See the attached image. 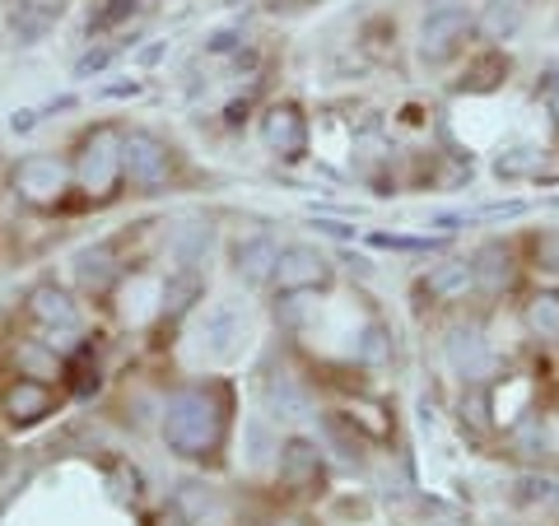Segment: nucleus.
<instances>
[{
  "instance_id": "nucleus-21",
  "label": "nucleus",
  "mask_w": 559,
  "mask_h": 526,
  "mask_svg": "<svg viewBox=\"0 0 559 526\" xmlns=\"http://www.w3.org/2000/svg\"><path fill=\"white\" fill-rule=\"evenodd\" d=\"M197 294H201V275H197V271L173 275L168 289H164V312H168V318H178V312L191 308V298H197Z\"/></svg>"
},
{
  "instance_id": "nucleus-24",
  "label": "nucleus",
  "mask_w": 559,
  "mask_h": 526,
  "mask_svg": "<svg viewBox=\"0 0 559 526\" xmlns=\"http://www.w3.org/2000/svg\"><path fill=\"white\" fill-rule=\"evenodd\" d=\"M503 70H509V65H503L499 57H485L476 70H471V80H466V89H495V84L503 80Z\"/></svg>"
},
{
  "instance_id": "nucleus-19",
  "label": "nucleus",
  "mask_w": 559,
  "mask_h": 526,
  "mask_svg": "<svg viewBox=\"0 0 559 526\" xmlns=\"http://www.w3.org/2000/svg\"><path fill=\"white\" fill-rule=\"evenodd\" d=\"M527 326L540 340H559V294H536L527 303Z\"/></svg>"
},
{
  "instance_id": "nucleus-16",
  "label": "nucleus",
  "mask_w": 559,
  "mask_h": 526,
  "mask_svg": "<svg viewBox=\"0 0 559 526\" xmlns=\"http://www.w3.org/2000/svg\"><path fill=\"white\" fill-rule=\"evenodd\" d=\"M205 252H210V224H201V219L178 224V234H173V256L182 261V271H197V261H205Z\"/></svg>"
},
{
  "instance_id": "nucleus-17",
  "label": "nucleus",
  "mask_w": 559,
  "mask_h": 526,
  "mask_svg": "<svg viewBox=\"0 0 559 526\" xmlns=\"http://www.w3.org/2000/svg\"><path fill=\"white\" fill-rule=\"evenodd\" d=\"M66 378H70V392L75 396H94L98 392V355H94V345H80L75 355L66 359Z\"/></svg>"
},
{
  "instance_id": "nucleus-13",
  "label": "nucleus",
  "mask_w": 559,
  "mask_h": 526,
  "mask_svg": "<svg viewBox=\"0 0 559 526\" xmlns=\"http://www.w3.org/2000/svg\"><path fill=\"white\" fill-rule=\"evenodd\" d=\"M471 275H476V285L485 289H509L513 279H518V266H513V256L509 248H499V242H489V248L476 252V261H471Z\"/></svg>"
},
{
  "instance_id": "nucleus-30",
  "label": "nucleus",
  "mask_w": 559,
  "mask_h": 526,
  "mask_svg": "<svg viewBox=\"0 0 559 526\" xmlns=\"http://www.w3.org/2000/svg\"><path fill=\"white\" fill-rule=\"evenodd\" d=\"M229 47H238V33H215L210 38V51H229Z\"/></svg>"
},
{
  "instance_id": "nucleus-5",
  "label": "nucleus",
  "mask_w": 559,
  "mask_h": 526,
  "mask_svg": "<svg viewBox=\"0 0 559 526\" xmlns=\"http://www.w3.org/2000/svg\"><path fill=\"white\" fill-rule=\"evenodd\" d=\"M331 279V266L318 248L308 242H294V248H280V261H275V275L271 285L280 294H308V289H322Z\"/></svg>"
},
{
  "instance_id": "nucleus-7",
  "label": "nucleus",
  "mask_w": 559,
  "mask_h": 526,
  "mask_svg": "<svg viewBox=\"0 0 559 526\" xmlns=\"http://www.w3.org/2000/svg\"><path fill=\"white\" fill-rule=\"evenodd\" d=\"M261 145L285 164L304 159L308 154V117L294 108V103H275V108H266V117H261Z\"/></svg>"
},
{
  "instance_id": "nucleus-15",
  "label": "nucleus",
  "mask_w": 559,
  "mask_h": 526,
  "mask_svg": "<svg viewBox=\"0 0 559 526\" xmlns=\"http://www.w3.org/2000/svg\"><path fill=\"white\" fill-rule=\"evenodd\" d=\"M266 406L280 410L285 419H304L308 415V392L289 373H271L266 378Z\"/></svg>"
},
{
  "instance_id": "nucleus-6",
  "label": "nucleus",
  "mask_w": 559,
  "mask_h": 526,
  "mask_svg": "<svg viewBox=\"0 0 559 526\" xmlns=\"http://www.w3.org/2000/svg\"><path fill=\"white\" fill-rule=\"evenodd\" d=\"M70 187V168L51 154H28V159L14 168V191L28 201V205H57Z\"/></svg>"
},
{
  "instance_id": "nucleus-1",
  "label": "nucleus",
  "mask_w": 559,
  "mask_h": 526,
  "mask_svg": "<svg viewBox=\"0 0 559 526\" xmlns=\"http://www.w3.org/2000/svg\"><path fill=\"white\" fill-rule=\"evenodd\" d=\"M224 415H229V401L224 387H187L168 401L164 415V438L178 457H210L224 438Z\"/></svg>"
},
{
  "instance_id": "nucleus-12",
  "label": "nucleus",
  "mask_w": 559,
  "mask_h": 526,
  "mask_svg": "<svg viewBox=\"0 0 559 526\" xmlns=\"http://www.w3.org/2000/svg\"><path fill=\"white\" fill-rule=\"evenodd\" d=\"M275 261H280V248H275L271 238L238 242V252H234V266H238V275L248 279V285H271V275H275Z\"/></svg>"
},
{
  "instance_id": "nucleus-11",
  "label": "nucleus",
  "mask_w": 559,
  "mask_h": 526,
  "mask_svg": "<svg viewBox=\"0 0 559 526\" xmlns=\"http://www.w3.org/2000/svg\"><path fill=\"white\" fill-rule=\"evenodd\" d=\"M75 279L90 294H108L112 279H117V252L108 242H98V248H80L75 252Z\"/></svg>"
},
{
  "instance_id": "nucleus-8",
  "label": "nucleus",
  "mask_w": 559,
  "mask_h": 526,
  "mask_svg": "<svg viewBox=\"0 0 559 526\" xmlns=\"http://www.w3.org/2000/svg\"><path fill=\"white\" fill-rule=\"evenodd\" d=\"M280 480H285L294 494H312L322 485V452L308 443V438H289L280 447Z\"/></svg>"
},
{
  "instance_id": "nucleus-26",
  "label": "nucleus",
  "mask_w": 559,
  "mask_h": 526,
  "mask_svg": "<svg viewBox=\"0 0 559 526\" xmlns=\"http://www.w3.org/2000/svg\"><path fill=\"white\" fill-rule=\"evenodd\" d=\"M522 489V499H540V503H559V485H550V480H522L518 485Z\"/></svg>"
},
{
  "instance_id": "nucleus-33",
  "label": "nucleus",
  "mask_w": 559,
  "mask_h": 526,
  "mask_svg": "<svg viewBox=\"0 0 559 526\" xmlns=\"http://www.w3.org/2000/svg\"><path fill=\"white\" fill-rule=\"evenodd\" d=\"M173 526H182V522H173Z\"/></svg>"
},
{
  "instance_id": "nucleus-28",
  "label": "nucleus",
  "mask_w": 559,
  "mask_h": 526,
  "mask_svg": "<svg viewBox=\"0 0 559 526\" xmlns=\"http://www.w3.org/2000/svg\"><path fill=\"white\" fill-rule=\"evenodd\" d=\"M145 84L140 80H121V84H108V89H98V98H135Z\"/></svg>"
},
{
  "instance_id": "nucleus-23",
  "label": "nucleus",
  "mask_w": 559,
  "mask_h": 526,
  "mask_svg": "<svg viewBox=\"0 0 559 526\" xmlns=\"http://www.w3.org/2000/svg\"><path fill=\"white\" fill-rule=\"evenodd\" d=\"M369 242H373V248H396V252H429V248H443L439 238H396V234H373Z\"/></svg>"
},
{
  "instance_id": "nucleus-18",
  "label": "nucleus",
  "mask_w": 559,
  "mask_h": 526,
  "mask_svg": "<svg viewBox=\"0 0 559 526\" xmlns=\"http://www.w3.org/2000/svg\"><path fill=\"white\" fill-rule=\"evenodd\" d=\"M452 363L462 368L466 378H480L485 373V345H480V336L476 331H452Z\"/></svg>"
},
{
  "instance_id": "nucleus-2",
  "label": "nucleus",
  "mask_w": 559,
  "mask_h": 526,
  "mask_svg": "<svg viewBox=\"0 0 559 526\" xmlns=\"http://www.w3.org/2000/svg\"><path fill=\"white\" fill-rule=\"evenodd\" d=\"M70 178L90 201H108L117 182H121V131L117 127H98L80 140L75 150V168Z\"/></svg>"
},
{
  "instance_id": "nucleus-29",
  "label": "nucleus",
  "mask_w": 559,
  "mask_h": 526,
  "mask_svg": "<svg viewBox=\"0 0 559 526\" xmlns=\"http://www.w3.org/2000/svg\"><path fill=\"white\" fill-rule=\"evenodd\" d=\"M536 256H540V266L559 271V238H540V242H536Z\"/></svg>"
},
{
  "instance_id": "nucleus-14",
  "label": "nucleus",
  "mask_w": 559,
  "mask_h": 526,
  "mask_svg": "<svg viewBox=\"0 0 559 526\" xmlns=\"http://www.w3.org/2000/svg\"><path fill=\"white\" fill-rule=\"evenodd\" d=\"M471 285H476V275H471V261H443V266H433L429 279H425V289L429 298H462Z\"/></svg>"
},
{
  "instance_id": "nucleus-20",
  "label": "nucleus",
  "mask_w": 559,
  "mask_h": 526,
  "mask_svg": "<svg viewBox=\"0 0 559 526\" xmlns=\"http://www.w3.org/2000/svg\"><path fill=\"white\" fill-rule=\"evenodd\" d=\"M522 24V5L518 0H495V5L485 10V20H480V28H485V38H509V33Z\"/></svg>"
},
{
  "instance_id": "nucleus-31",
  "label": "nucleus",
  "mask_w": 559,
  "mask_h": 526,
  "mask_svg": "<svg viewBox=\"0 0 559 526\" xmlns=\"http://www.w3.org/2000/svg\"><path fill=\"white\" fill-rule=\"evenodd\" d=\"M546 98L559 108V70H555V75H546Z\"/></svg>"
},
{
  "instance_id": "nucleus-32",
  "label": "nucleus",
  "mask_w": 559,
  "mask_h": 526,
  "mask_svg": "<svg viewBox=\"0 0 559 526\" xmlns=\"http://www.w3.org/2000/svg\"><path fill=\"white\" fill-rule=\"evenodd\" d=\"M280 526H304V522H280Z\"/></svg>"
},
{
  "instance_id": "nucleus-3",
  "label": "nucleus",
  "mask_w": 559,
  "mask_h": 526,
  "mask_svg": "<svg viewBox=\"0 0 559 526\" xmlns=\"http://www.w3.org/2000/svg\"><path fill=\"white\" fill-rule=\"evenodd\" d=\"M168 172H173V150L159 135H150V131L121 135V178H127L131 187H140V191L164 187Z\"/></svg>"
},
{
  "instance_id": "nucleus-4",
  "label": "nucleus",
  "mask_w": 559,
  "mask_h": 526,
  "mask_svg": "<svg viewBox=\"0 0 559 526\" xmlns=\"http://www.w3.org/2000/svg\"><path fill=\"white\" fill-rule=\"evenodd\" d=\"M471 28H476V24H471L466 5H439L425 24H419V57H425L429 65L448 61L452 51L466 43V33H471Z\"/></svg>"
},
{
  "instance_id": "nucleus-10",
  "label": "nucleus",
  "mask_w": 559,
  "mask_h": 526,
  "mask_svg": "<svg viewBox=\"0 0 559 526\" xmlns=\"http://www.w3.org/2000/svg\"><path fill=\"white\" fill-rule=\"evenodd\" d=\"M28 318L38 322V326H51V331H75L80 326V312L75 303H70V294L57 289V285H38L28 294Z\"/></svg>"
},
{
  "instance_id": "nucleus-22",
  "label": "nucleus",
  "mask_w": 559,
  "mask_h": 526,
  "mask_svg": "<svg viewBox=\"0 0 559 526\" xmlns=\"http://www.w3.org/2000/svg\"><path fill=\"white\" fill-rule=\"evenodd\" d=\"M359 359L364 363H388L392 359V340H388V331H382L378 322L364 331V340H359Z\"/></svg>"
},
{
  "instance_id": "nucleus-25",
  "label": "nucleus",
  "mask_w": 559,
  "mask_h": 526,
  "mask_svg": "<svg viewBox=\"0 0 559 526\" xmlns=\"http://www.w3.org/2000/svg\"><path fill=\"white\" fill-rule=\"evenodd\" d=\"M112 485H117V499H121V503H127V499H140V476H135L127 462H117V466H112Z\"/></svg>"
},
{
  "instance_id": "nucleus-27",
  "label": "nucleus",
  "mask_w": 559,
  "mask_h": 526,
  "mask_svg": "<svg viewBox=\"0 0 559 526\" xmlns=\"http://www.w3.org/2000/svg\"><path fill=\"white\" fill-rule=\"evenodd\" d=\"M108 61H112V47H98V51H90V57H80V61H75V75H80V80H90V75H98V70L108 65Z\"/></svg>"
},
{
  "instance_id": "nucleus-9",
  "label": "nucleus",
  "mask_w": 559,
  "mask_h": 526,
  "mask_svg": "<svg viewBox=\"0 0 559 526\" xmlns=\"http://www.w3.org/2000/svg\"><path fill=\"white\" fill-rule=\"evenodd\" d=\"M0 406H5V419L10 425H38V419H47L51 415V387L47 382H33V378H20L14 382V387L5 392V401H0Z\"/></svg>"
}]
</instances>
